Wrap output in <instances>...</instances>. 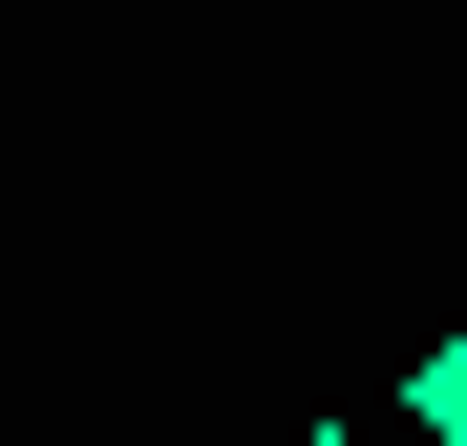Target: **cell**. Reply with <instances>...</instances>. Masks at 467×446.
<instances>
[{
    "mask_svg": "<svg viewBox=\"0 0 467 446\" xmlns=\"http://www.w3.org/2000/svg\"><path fill=\"white\" fill-rule=\"evenodd\" d=\"M404 425H425V446H467V319H446V340L404 361Z\"/></svg>",
    "mask_w": 467,
    "mask_h": 446,
    "instance_id": "cell-1",
    "label": "cell"
}]
</instances>
